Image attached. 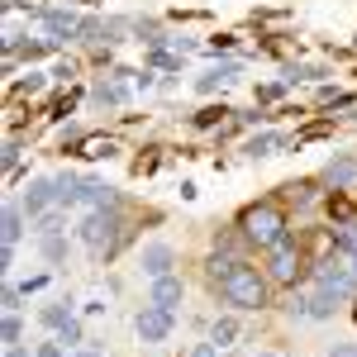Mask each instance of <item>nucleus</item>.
<instances>
[{"instance_id":"11","label":"nucleus","mask_w":357,"mask_h":357,"mask_svg":"<svg viewBox=\"0 0 357 357\" xmlns=\"http://www.w3.org/2000/svg\"><path fill=\"white\" fill-rule=\"evenodd\" d=\"M82 205H91V210H114V191L105 181H82Z\"/></svg>"},{"instance_id":"32","label":"nucleus","mask_w":357,"mask_h":357,"mask_svg":"<svg viewBox=\"0 0 357 357\" xmlns=\"http://www.w3.org/2000/svg\"><path fill=\"white\" fill-rule=\"evenodd\" d=\"M82 357H100V353H91V348H86V353H82Z\"/></svg>"},{"instance_id":"15","label":"nucleus","mask_w":357,"mask_h":357,"mask_svg":"<svg viewBox=\"0 0 357 357\" xmlns=\"http://www.w3.org/2000/svg\"><path fill=\"white\" fill-rule=\"evenodd\" d=\"M353 176H357V162H353V158H343V162H329V172H324V181H329L333 191L353 186Z\"/></svg>"},{"instance_id":"24","label":"nucleus","mask_w":357,"mask_h":357,"mask_svg":"<svg viewBox=\"0 0 357 357\" xmlns=\"http://www.w3.org/2000/svg\"><path fill=\"white\" fill-rule=\"evenodd\" d=\"M338 252L357 257V229H353V224H348V229H338Z\"/></svg>"},{"instance_id":"4","label":"nucleus","mask_w":357,"mask_h":357,"mask_svg":"<svg viewBox=\"0 0 357 357\" xmlns=\"http://www.w3.org/2000/svg\"><path fill=\"white\" fill-rule=\"evenodd\" d=\"M77 234H82V243L91 248V252H105V248L114 243V234H119V215H114V210H91Z\"/></svg>"},{"instance_id":"25","label":"nucleus","mask_w":357,"mask_h":357,"mask_svg":"<svg viewBox=\"0 0 357 357\" xmlns=\"http://www.w3.org/2000/svg\"><path fill=\"white\" fill-rule=\"evenodd\" d=\"M82 153H86V158H105V153H110V143H100V138H86Z\"/></svg>"},{"instance_id":"28","label":"nucleus","mask_w":357,"mask_h":357,"mask_svg":"<svg viewBox=\"0 0 357 357\" xmlns=\"http://www.w3.org/2000/svg\"><path fill=\"white\" fill-rule=\"evenodd\" d=\"M191 357H220V348H215V343H200V348H195Z\"/></svg>"},{"instance_id":"27","label":"nucleus","mask_w":357,"mask_h":357,"mask_svg":"<svg viewBox=\"0 0 357 357\" xmlns=\"http://www.w3.org/2000/svg\"><path fill=\"white\" fill-rule=\"evenodd\" d=\"M20 319H15V314H5V343H20Z\"/></svg>"},{"instance_id":"8","label":"nucleus","mask_w":357,"mask_h":357,"mask_svg":"<svg viewBox=\"0 0 357 357\" xmlns=\"http://www.w3.org/2000/svg\"><path fill=\"white\" fill-rule=\"evenodd\" d=\"M172 262H176V252L167 243H148L138 252V267H143V276H153V281H158V276H172Z\"/></svg>"},{"instance_id":"18","label":"nucleus","mask_w":357,"mask_h":357,"mask_svg":"<svg viewBox=\"0 0 357 357\" xmlns=\"http://www.w3.org/2000/svg\"><path fill=\"white\" fill-rule=\"evenodd\" d=\"M57 205H62V210H67V205H82V181L67 176V172L57 176Z\"/></svg>"},{"instance_id":"23","label":"nucleus","mask_w":357,"mask_h":357,"mask_svg":"<svg viewBox=\"0 0 357 357\" xmlns=\"http://www.w3.org/2000/svg\"><path fill=\"white\" fill-rule=\"evenodd\" d=\"M57 343H67V348H77V343H82V324H77V319H67V324L57 329Z\"/></svg>"},{"instance_id":"10","label":"nucleus","mask_w":357,"mask_h":357,"mask_svg":"<svg viewBox=\"0 0 357 357\" xmlns=\"http://www.w3.org/2000/svg\"><path fill=\"white\" fill-rule=\"evenodd\" d=\"M43 29L53 33V43L72 38V33H86V24H82V20H77V15H62V10H48V15H43Z\"/></svg>"},{"instance_id":"5","label":"nucleus","mask_w":357,"mask_h":357,"mask_svg":"<svg viewBox=\"0 0 357 357\" xmlns=\"http://www.w3.org/2000/svg\"><path fill=\"white\" fill-rule=\"evenodd\" d=\"M296 272H301V248L286 234L272 243V281H296Z\"/></svg>"},{"instance_id":"2","label":"nucleus","mask_w":357,"mask_h":357,"mask_svg":"<svg viewBox=\"0 0 357 357\" xmlns=\"http://www.w3.org/2000/svg\"><path fill=\"white\" fill-rule=\"evenodd\" d=\"M238 229H243V238H248V243L272 248L276 238H286V215H281L276 205H252V210H243Z\"/></svg>"},{"instance_id":"17","label":"nucleus","mask_w":357,"mask_h":357,"mask_svg":"<svg viewBox=\"0 0 357 357\" xmlns=\"http://www.w3.org/2000/svg\"><path fill=\"white\" fill-rule=\"evenodd\" d=\"M234 338H238V319L224 314V319L210 324V343H215V348H234Z\"/></svg>"},{"instance_id":"19","label":"nucleus","mask_w":357,"mask_h":357,"mask_svg":"<svg viewBox=\"0 0 357 357\" xmlns=\"http://www.w3.org/2000/svg\"><path fill=\"white\" fill-rule=\"evenodd\" d=\"M234 72H238L234 62H224V67H215V72H205V77H200V91H215V86H224Z\"/></svg>"},{"instance_id":"9","label":"nucleus","mask_w":357,"mask_h":357,"mask_svg":"<svg viewBox=\"0 0 357 357\" xmlns=\"http://www.w3.org/2000/svg\"><path fill=\"white\" fill-rule=\"evenodd\" d=\"M53 200H57V181H29V191H24V210H29V220H38L43 210H53Z\"/></svg>"},{"instance_id":"30","label":"nucleus","mask_w":357,"mask_h":357,"mask_svg":"<svg viewBox=\"0 0 357 357\" xmlns=\"http://www.w3.org/2000/svg\"><path fill=\"white\" fill-rule=\"evenodd\" d=\"M329 357H357V348H329Z\"/></svg>"},{"instance_id":"26","label":"nucleus","mask_w":357,"mask_h":357,"mask_svg":"<svg viewBox=\"0 0 357 357\" xmlns=\"http://www.w3.org/2000/svg\"><path fill=\"white\" fill-rule=\"evenodd\" d=\"M43 252H48V257H62V252H67V243H62V234H57V238H43Z\"/></svg>"},{"instance_id":"31","label":"nucleus","mask_w":357,"mask_h":357,"mask_svg":"<svg viewBox=\"0 0 357 357\" xmlns=\"http://www.w3.org/2000/svg\"><path fill=\"white\" fill-rule=\"evenodd\" d=\"M5 357H29V353L20 348V343H10V353H5Z\"/></svg>"},{"instance_id":"33","label":"nucleus","mask_w":357,"mask_h":357,"mask_svg":"<svg viewBox=\"0 0 357 357\" xmlns=\"http://www.w3.org/2000/svg\"><path fill=\"white\" fill-rule=\"evenodd\" d=\"M257 357H276V353H257Z\"/></svg>"},{"instance_id":"6","label":"nucleus","mask_w":357,"mask_h":357,"mask_svg":"<svg viewBox=\"0 0 357 357\" xmlns=\"http://www.w3.org/2000/svg\"><path fill=\"white\" fill-rule=\"evenodd\" d=\"M134 329H138L143 343H162L167 333H172V314L158 310V305H143V310H138V319H134Z\"/></svg>"},{"instance_id":"1","label":"nucleus","mask_w":357,"mask_h":357,"mask_svg":"<svg viewBox=\"0 0 357 357\" xmlns=\"http://www.w3.org/2000/svg\"><path fill=\"white\" fill-rule=\"evenodd\" d=\"M224 301L234 305V310H262L267 305V276L257 272V267H234V276L224 281Z\"/></svg>"},{"instance_id":"3","label":"nucleus","mask_w":357,"mask_h":357,"mask_svg":"<svg viewBox=\"0 0 357 357\" xmlns=\"http://www.w3.org/2000/svg\"><path fill=\"white\" fill-rule=\"evenodd\" d=\"M319 286L329 291V296H353V286H357V267H353V257L348 252H338V257H329V262H319Z\"/></svg>"},{"instance_id":"34","label":"nucleus","mask_w":357,"mask_h":357,"mask_svg":"<svg viewBox=\"0 0 357 357\" xmlns=\"http://www.w3.org/2000/svg\"><path fill=\"white\" fill-rule=\"evenodd\" d=\"M224 357H234V353H224Z\"/></svg>"},{"instance_id":"22","label":"nucleus","mask_w":357,"mask_h":357,"mask_svg":"<svg viewBox=\"0 0 357 357\" xmlns=\"http://www.w3.org/2000/svg\"><path fill=\"white\" fill-rule=\"evenodd\" d=\"M67 319H72V305H43V324L48 329H62Z\"/></svg>"},{"instance_id":"21","label":"nucleus","mask_w":357,"mask_h":357,"mask_svg":"<svg viewBox=\"0 0 357 357\" xmlns=\"http://www.w3.org/2000/svg\"><path fill=\"white\" fill-rule=\"evenodd\" d=\"M234 267H238V262H234V257H220V252H215V257H210V281H229V276H234Z\"/></svg>"},{"instance_id":"7","label":"nucleus","mask_w":357,"mask_h":357,"mask_svg":"<svg viewBox=\"0 0 357 357\" xmlns=\"http://www.w3.org/2000/svg\"><path fill=\"white\" fill-rule=\"evenodd\" d=\"M186 301V286H181V276H158L153 281V296H148V305H158V310H167V314H176V305Z\"/></svg>"},{"instance_id":"16","label":"nucleus","mask_w":357,"mask_h":357,"mask_svg":"<svg viewBox=\"0 0 357 357\" xmlns=\"http://www.w3.org/2000/svg\"><path fill=\"white\" fill-rule=\"evenodd\" d=\"M20 234H24V215H20V205H10L5 220H0V238H5V248L20 243Z\"/></svg>"},{"instance_id":"12","label":"nucleus","mask_w":357,"mask_h":357,"mask_svg":"<svg viewBox=\"0 0 357 357\" xmlns=\"http://www.w3.org/2000/svg\"><path fill=\"white\" fill-rule=\"evenodd\" d=\"M276 148H286V138H281V134H257V138H248V143H243L248 158H272Z\"/></svg>"},{"instance_id":"13","label":"nucleus","mask_w":357,"mask_h":357,"mask_svg":"<svg viewBox=\"0 0 357 357\" xmlns=\"http://www.w3.org/2000/svg\"><path fill=\"white\" fill-rule=\"evenodd\" d=\"M333 305H338V296H329V291L319 286L314 296H305V314H310V319H329V314H333Z\"/></svg>"},{"instance_id":"20","label":"nucleus","mask_w":357,"mask_h":357,"mask_svg":"<svg viewBox=\"0 0 357 357\" xmlns=\"http://www.w3.org/2000/svg\"><path fill=\"white\" fill-rule=\"evenodd\" d=\"M124 96H129V91H124L119 82H100V91H96L100 105H124Z\"/></svg>"},{"instance_id":"29","label":"nucleus","mask_w":357,"mask_h":357,"mask_svg":"<svg viewBox=\"0 0 357 357\" xmlns=\"http://www.w3.org/2000/svg\"><path fill=\"white\" fill-rule=\"evenodd\" d=\"M38 357H62V343H43V348H38Z\"/></svg>"},{"instance_id":"14","label":"nucleus","mask_w":357,"mask_h":357,"mask_svg":"<svg viewBox=\"0 0 357 357\" xmlns=\"http://www.w3.org/2000/svg\"><path fill=\"white\" fill-rule=\"evenodd\" d=\"M62 224H67V215H62V205H57V210H43V215L33 220V234H38V238H57Z\"/></svg>"}]
</instances>
